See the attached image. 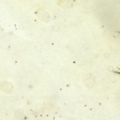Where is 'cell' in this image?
I'll return each instance as SVG.
<instances>
[{
    "mask_svg": "<svg viewBox=\"0 0 120 120\" xmlns=\"http://www.w3.org/2000/svg\"><path fill=\"white\" fill-rule=\"evenodd\" d=\"M1 87L4 91L7 92H10L12 89V86L9 82H4L2 83Z\"/></svg>",
    "mask_w": 120,
    "mask_h": 120,
    "instance_id": "6da1fadb",
    "label": "cell"
}]
</instances>
